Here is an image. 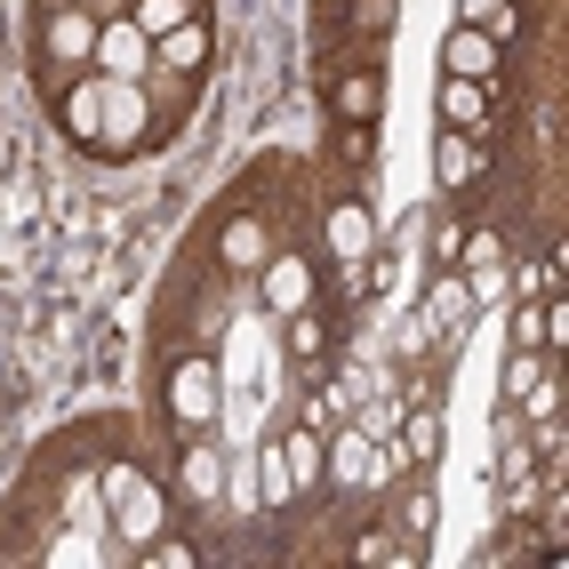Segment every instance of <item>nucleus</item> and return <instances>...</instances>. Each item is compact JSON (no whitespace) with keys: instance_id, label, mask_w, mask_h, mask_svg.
I'll return each instance as SVG.
<instances>
[{"instance_id":"obj_19","label":"nucleus","mask_w":569,"mask_h":569,"mask_svg":"<svg viewBox=\"0 0 569 569\" xmlns=\"http://www.w3.org/2000/svg\"><path fill=\"white\" fill-rule=\"evenodd\" d=\"M184 489H193L201 506L224 489V458H217V449H184Z\"/></svg>"},{"instance_id":"obj_22","label":"nucleus","mask_w":569,"mask_h":569,"mask_svg":"<svg viewBox=\"0 0 569 569\" xmlns=\"http://www.w3.org/2000/svg\"><path fill=\"white\" fill-rule=\"evenodd\" d=\"M264 498H273V506L297 498V481H289V458H281V449H264Z\"/></svg>"},{"instance_id":"obj_29","label":"nucleus","mask_w":569,"mask_h":569,"mask_svg":"<svg viewBox=\"0 0 569 569\" xmlns=\"http://www.w3.org/2000/svg\"><path fill=\"white\" fill-rule=\"evenodd\" d=\"M538 377H546V369H538V353H513V361H506V386H513V393H529Z\"/></svg>"},{"instance_id":"obj_2","label":"nucleus","mask_w":569,"mask_h":569,"mask_svg":"<svg viewBox=\"0 0 569 569\" xmlns=\"http://www.w3.org/2000/svg\"><path fill=\"white\" fill-rule=\"evenodd\" d=\"M169 417L184 433H209L217 426V369L209 361H177L169 369Z\"/></svg>"},{"instance_id":"obj_16","label":"nucleus","mask_w":569,"mask_h":569,"mask_svg":"<svg viewBox=\"0 0 569 569\" xmlns=\"http://www.w3.org/2000/svg\"><path fill=\"white\" fill-rule=\"evenodd\" d=\"M64 129L72 137H97L104 129V81H81V89L64 97Z\"/></svg>"},{"instance_id":"obj_10","label":"nucleus","mask_w":569,"mask_h":569,"mask_svg":"<svg viewBox=\"0 0 569 569\" xmlns=\"http://www.w3.org/2000/svg\"><path fill=\"white\" fill-rule=\"evenodd\" d=\"M217 257L233 264V273H257V264H264V224H257V217H224Z\"/></svg>"},{"instance_id":"obj_7","label":"nucleus","mask_w":569,"mask_h":569,"mask_svg":"<svg viewBox=\"0 0 569 569\" xmlns=\"http://www.w3.org/2000/svg\"><path fill=\"white\" fill-rule=\"evenodd\" d=\"M481 121H489V89L441 72V129H481Z\"/></svg>"},{"instance_id":"obj_13","label":"nucleus","mask_w":569,"mask_h":569,"mask_svg":"<svg viewBox=\"0 0 569 569\" xmlns=\"http://www.w3.org/2000/svg\"><path fill=\"white\" fill-rule=\"evenodd\" d=\"M137 129H144L137 81H104V129H97V137H137Z\"/></svg>"},{"instance_id":"obj_14","label":"nucleus","mask_w":569,"mask_h":569,"mask_svg":"<svg viewBox=\"0 0 569 569\" xmlns=\"http://www.w3.org/2000/svg\"><path fill=\"white\" fill-rule=\"evenodd\" d=\"M473 169H481L473 137H466V129H441V144H433V177H441V184H466Z\"/></svg>"},{"instance_id":"obj_9","label":"nucleus","mask_w":569,"mask_h":569,"mask_svg":"<svg viewBox=\"0 0 569 569\" xmlns=\"http://www.w3.org/2000/svg\"><path fill=\"white\" fill-rule=\"evenodd\" d=\"M369 241H377L369 209H361V201H337V209H329V257L353 264V257H369Z\"/></svg>"},{"instance_id":"obj_27","label":"nucleus","mask_w":569,"mask_h":569,"mask_svg":"<svg viewBox=\"0 0 569 569\" xmlns=\"http://www.w3.org/2000/svg\"><path fill=\"white\" fill-rule=\"evenodd\" d=\"M546 346V313H513V353H538Z\"/></svg>"},{"instance_id":"obj_5","label":"nucleus","mask_w":569,"mask_h":569,"mask_svg":"<svg viewBox=\"0 0 569 569\" xmlns=\"http://www.w3.org/2000/svg\"><path fill=\"white\" fill-rule=\"evenodd\" d=\"M306 297H313V264L306 257H273L264 264V306L273 313H306Z\"/></svg>"},{"instance_id":"obj_30","label":"nucleus","mask_w":569,"mask_h":569,"mask_svg":"<svg viewBox=\"0 0 569 569\" xmlns=\"http://www.w3.org/2000/svg\"><path fill=\"white\" fill-rule=\"evenodd\" d=\"M369 144H377L369 121H346V161H369Z\"/></svg>"},{"instance_id":"obj_4","label":"nucleus","mask_w":569,"mask_h":569,"mask_svg":"<svg viewBox=\"0 0 569 569\" xmlns=\"http://www.w3.org/2000/svg\"><path fill=\"white\" fill-rule=\"evenodd\" d=\"M441 72H458V81H481V89H489V72H498V41H489L481 24L449 32V49H441Z\"/></svg>"},{"instance_id":"obj_15","label":"nucleus","mask_w":569,"mask_h":569,"mask_svg":"<svg viewBox=\"0 0 569 569\" xmlns=\"http://www.w3.org/2000/svg\"><path fill=\"white\" fill-rule=\"evenodd\" d=\"M377 104H386L377 72H346V81H337V112H346V121H377Z\"/></svg>"},{"instance_id":"obj_24","label":"nucleus","mask_w":569,"mask_h":569,"mask_svg":"<svg viewBox=\"0 0 569 569\" xmlns=\"http://www.w3.org/2000/svg\"><path fill=\"white\" fill-rule=\"evenodd\" d=\"M353 561H409V553L386 546V529H361V538H353Z\"/></svg>"},{"instance_id":"obj_1","label":"nucleus","mask_w":569,"mask_h":569,"mask_svg":"<svg viewBox=\"0 0 569 569\" xmlns=\"http://www.w3.org/2000/svg\"><path fill=\"white\" fill-rule=\"evenodd\" d=\"M104 506H112V521H121L137 546H144V538L161 529V489L144 481L137 466H112V473H104Z\"/></svg>"},{"instance_id":"obj_23","label":"nucleus","mask_w":569,"mask_h":569,"mask_svg":"<svg viewBox=\"0 0 569 569\" xmlns=\"http://www.w3.org/2000/svg\"><path fill=\"white\" fill-rule=\"evenodd\" d=\"M353 32H369V41L393 32V0H353Z\"/></svg>"},{"instance_id":"obj_3","label":"nucleus","mask_w":569,"mask_h":569,"mask_svg":"<svg viewBox=\"0 0 569 569\" xmlns=\"http://www.w3.org/2000/svg\"><path fill=\"white\" fill-rule=\"evenodd\" d=\"M97 64L112 72V81H137V72L153 64V41H144L137 24H97Z\"/></svg>"},{"instance_id":"obj_11","label":"nucleus","mask_w":569,"mask_h":569,"mask_svg":"<svg viewBox=\"0 0 569 569\" xmlns=\"http://www.w3.org/2000/svg\"><path fill=\"white\" fill-rule=\"evenodd\" d=\"M153 57H161L169 72H201V64H209V24L193 17V24H177V32H161V41H153Z\"/></svg>"},{"instance_id":"obj_18","label":"nucleus","mask_w":569,"mask_h":569,"mask_svg":"<svg viewBox=\"0 0 569 569\" xmlns=\"http://www.w3.org/2000/svg\"><path fill=\"white\" fill-rule=\"evenodd\" d=\"M281 458H289V481L306 489V481H321V458H329V449H321V433L306 426V433H289V441H281Z\"/></svg>"},{"instance_id":"obj_17","label":"nucleus","mask_w":569,"mask_h":569,"mask_svg":"<svg viewBox=\"0 0 569 569\" xmlns=\"http://www.w3.org/2000/svg\"><path fill=\"white\" fill-rule=\"evenodd\" d=\"M144 41H161V32H177V24H193V0H137V17H129Z\"/></svg>"},{"instance_id":"obj_31","label":"nucleus","mask_w":569,"mask_h":569,"mask_svg":"<svg viewBox=\"0 0 569 569\" xmlns=\"http://www.w3.org/2000/svg\"><path fill=\"white\" fill-rule=\"evenodd\" d=\"M458 9H466V24H489L498 9H513V0H458Z\"/></svg>"},{"instance_id":"obj_26","label":"nucleus","mask_w":569,"mask_h":569,"mask_svg":"<svg viewBox=\"0 0 569 569\" xmlns=\"http://www.w3.org/2000/svg\"><path fill=\"white\" fill-rule=\"evenodd\" d=\"M144 561H153V569H184V561H193V546H177V538H144Z\"/></svg>"},{"instance_id":"obj_8","label":"nucleus","mask_w":569,"mask_h":569,"mask_svg":"<svg viewBox=\"0 0 569 569\" xmlns=\"http://www.w3.org/2000/svg\"><path fill=\"white\" fill-rule=\"evenodd\" d=\"M466 313H473V289H466L458 273H441V281L426 289V329H441V337H458V329H466Z\"/></svg>"},{"instance_id":"obj_28","label":"nucleus","mask_w":569,"mask_h":569,"mask_svg":"<svg viewBox=\"0 0 569 569\" xmlns=\"http://www.w3.org/2000/svg\"><path fill=\"white\" fill-rule=\"evenodd\" d=\"M401 441H409V458H433V441H441V426H433V417H409V433H401Z\"/></svg>"},{"instance_id":"obj_21","label":"nucleus","mask_w":569,"mask_h":569,"mask_svg":"<svg viewBox=\"0 0 569 569\" xmlns=\"http://www.w3.org/2000/svg\"><path fill=\"white\" fill-rule=\"evenodd\" d=\"M321 346H329V329H321V321H306V313H289V353H297V361H313Z\"/></svg>"},{"instance_id":"obj_6","label":"nucleus","mask_w":569,"mask_h":569,"mask_svg":"<svg viewBox=\"0 0 569 569\" xmlns=\"http://www.w3.org/2000/svg\"><path fill=\"white\" fill-rule=\"evenodd\" d=\"M49 57H57V64H89V57H97V17L57 9V17H49Z\"/></svg>"},{"instance_id":"obj_20","label":"nucleus","mask_w":569,"mask_h":569,"mask_svg":"<svg viewBox=\"0 0 569 569\" xmlns=\"http://www.w3.org/2000/svg\"><path fill=\"white\" fill-rule=\"evenodd\" d=\"M393 426H401V401H393V393H369V401L353 409V433H369V441H386Z\"/></svg>"},{"instance_id":"obj_12","label":"nucleus","mask_w":569,"mask_h":569,"mask_svg":"<svg viewBox=\"0 0 569 569\" xmlns=\"http://www.w3.org/2000/svg\"><path fill=\"white\" fill-rule=\"evenodd\" d=\"M321 466H329L337 481H377V441L346 426V433H337V441H329V458H321Z\"/></svg>"},{"instance_id":"obj_25","label":"nucleus","mask_w":569,"mask_h":569,"mask_svg":"<svg viewBox=\"0 0 569 569\" xmlns=\"http://www.w3.org/2000/svg\"><path fill=\"white\" fill-rule=\"evenodd\" d=\"M506 249H498V233H466V249H458V264L473 273V264H498Z\"/></svg>"}]
</instances>
